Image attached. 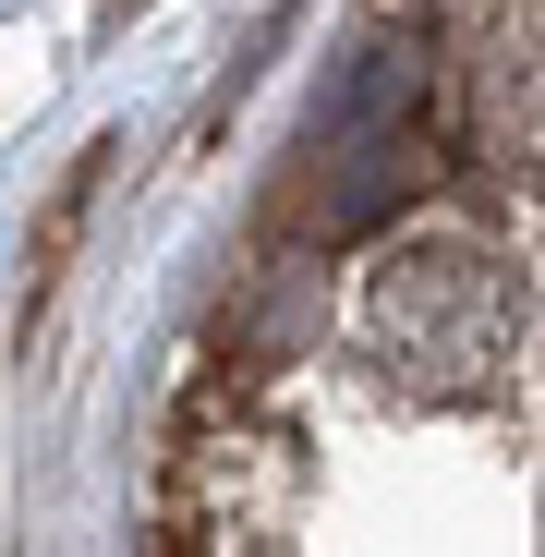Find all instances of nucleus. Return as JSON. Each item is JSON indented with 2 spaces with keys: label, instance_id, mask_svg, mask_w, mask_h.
Here are the masks:
<instances>
[{
  "label": "nucleus",
  "instance_id": "3",
  "mask_svg": "<svg viewBox=\"0 0 545 557\" xmlns=\"http://www.w3.org/2000/svg\"><path fill=\"white\" fill-rule=\"evenodd\" d=\"M122 13H134V0H110V25H122Z\"/></svg>",
  "mask_w": 545,
  "mask_h": 557
},
{
  "label": "nucleus",
  "instance_id": "2",
  "mask_svg": "<svg viewBox=\"0 0 545 557\" xmlns=\"http://www.w3.org/2000/svg\"><path fill=\"white\" fill-rule=\"evenodd\" d=\"M98 158H110V146H85V158L61 170V195H49V219H37V292L61 278V243L85 231V195H98Z\"/></svg>",
  "mask_w": 545,
  "mask_h": 557
},
{
  "label": "nucleus",
  "instance_id": "1",
  "mask_svg": "<svg viewBox=\"0 0 545 557\" xmlns=\"http://www.w3.org/2000/svg\"><path fill=\"white\" fill-rule=\"evenodd\" d=\"M376 339L412 363V376L461 388L509 339V278L485 267V243H400L376 267Z\"/></svg>",
  "mask_w": 545,
  "mask_h": 557
}]
</instances>
